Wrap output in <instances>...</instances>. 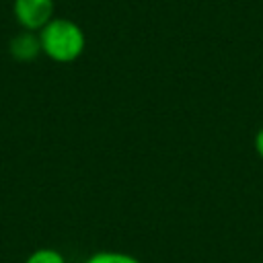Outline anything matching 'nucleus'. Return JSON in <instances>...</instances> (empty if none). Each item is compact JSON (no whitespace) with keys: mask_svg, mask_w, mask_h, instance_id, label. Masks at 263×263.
I'll list each match as a JSON object with an SVG mask.
<instances>
[{"mask_svg":"<svg viewBox=\"0 0 263 263\" xmlns=\"http://www.w3.org/2000/svg\"><path fill=\"white\" fill-rule=\"evenodd\" d=\"M39 41H41V51L51 62L58 64L76 62L86 47V37L80 25L60 16H53L39 31Z\"/></svg>","mask_w":263,"mask_h":263,"instance_id":"obj_1","label":"nucleus"},{"mask_svg":"<svg viewBox=\"0 0 263 263\" xmlns=\"http://www.w3.org/2000/svg\"><path fill=\"white\" fill-rule=\"evenodd\" d=\"M53 0H14L12 14L23 31L39 33L53 18Z\"/></svg>","mask_w":263,"mask_h":263,"instance_id":"obj_2","label":"nucleus"},{"mask_svg":"<svg viewBox=\"0 0 263 263\" xmlns=\"http://www.w3.org/2000/svg\"><path fill=\"white\" fill-rule=\"evenodd\" d=\"M8 51L16 62H33L41 51V41H39V33L33 31H21L16 33L10 43H8Z\"/></svg>","mask_w":263,"mask_h":263,"instance_id":"obj_3","label":"nucleus"},{"mask_svg":"<svg viewBox=\"0 0 263 263\" xmlns=\"http://www.w3.org/2000/svg\"><path fill=\"white\" fill-rule=\"evenodd\" d=\"M84 263H142L140 259L127 255V253H119V251H101L95 253L92 257H88Z\"/></svg>","mask_w":263,"mask_h":263,"instance_id":"obj_4","label":"nucleus"},{"mask_svg":"<svg viewBox=\"0 0 263 263\" xmlns=\"http://www.w3.org/2000/svg\"><path fill=\"white\" fill-rule=\"evenodd\" d=\"M25 263H66V259L55 249H37L27 257Z\"/></svg>","mask_w":263,"mask_h":263,"instance_id":"obj_5","label":"nucleus"},{"mask_svg":"<svg viewBox=\"0 0 263 263\" xmlns=\"http://www.w3.org/2000/svg\"><path fill=\"white\" fill-rule=\"evenodd\" d=\"M253 146H255V152L259 154V158H263V125L257 129V134H255V142H253Z\"/></svg>","mask_w":263,"mask_h":263,"instance_id":"obj_6","label":"nucleus"}]
</instances>
